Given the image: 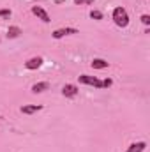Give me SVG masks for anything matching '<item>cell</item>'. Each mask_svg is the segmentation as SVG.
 <instances>
[{
    "label": "cell",
    "instance_id": "30bf717a",
    "mask_svg": "<svg viewBox=\"0 0 150 152\" xmlns=\"http://www.w3.org/2000/svg\"><path fill=\"white\" fill-rule=\"evenodd\" d=\"M50 88V83L48 81H37V83H34L32 85V94H42L44 90H48Z\"/></svg>",
    "mask_w": 150,
    "mask_h": 152
},
{
    "label": "cell",
    "instance_id": "52a82bcc",
    "mask_svg": "<svg viewBox=\"0 0 150 152\" xmlns=\"http://www.w3.org/2000/svg\"><path fill=\"white\" fill-rule=\"evenodd\" d=\"M42 110V104H25L21 106V113L23 115H34Z\"/></svg>",
    "mask_w": 150,
    "mask_h": 152
},
{
    "label": "cell",
    "instance_id": "3957f363",
    "mask_svg": "<svg viewBox=\"0 0 150 152\" xmlns=\"http://www.w3.org/2000/svg\"><path fill=\"white\" fill-rule=\"evenodd\" d=\"M74 34H79L78 28H74V27H62V28L53 30L51 37L53 39H62V37H66V36H74Z\"/></svg>",
    "mask_w": 150,
    "mask_h": 152
},
{
    "label": "cell",
    "instance_id": "2e32d148",
    "mask_svg": "<svg viewBox=\"0 0 150 152\" xmlns=\"http://www.w3.org/2000/svg\"><path fill=\"white\" fill-rule=\"evenodd\" d=\"M101 81H103V88H110V87L113 85L111 78H106V80H101Z\"/></svg>",
    "mask_w": 150,
    "mask_h": 152
},
{
    "label": "cell",
    "instance_id": "5b68a950",
    "mask_svg": "<svg viewBox=\"0 0 150 152\" xmlns=\"http://www.w3.org/2000/svg\"><path fill=\"white\" fill-rule=\"evenodd\" d=\"M30 11H32V14H34V16H37L42 23H50V21H51V18H50V14L46 12V9H44V7H41V5H32V7H30Z\"/></svg>",
    "mask_w": 150,
    "mask_h": 152
},
{
    "label": "cell",
    "instance_id": "9a60e30c",
    "mask_svg": "<svg viewBox=\"0 0 150 152\" xmlns=\"http://www.w3.org/2000/svg\"><path fill=\"white\" fill-rule=\"evenodd\" d=\"M141 23L145 25V27H150V14H141Z\"/></svg>",
    "mask_w": 150,
    "mask_h": 152
},
{
    "label": "cell",
    "instance_id": "4fadbf2b",
    "mask_svg": "<svg viewBox=\"0 0 150 152\" xmlns=\"http://www.w3.org/2000/svg\"><path fill=\"white\" fill-rule=\"evenodd\" d=\"M74 5H92L95 0H73Z\"/></svg>",
    "mask_w": 150,
    "mask_h": 152
},
{
    "label": "cell",
    "instance_id": "8fae6325",
    "mask_svg": "<svg viewBox=\"0 0 150 152\" xmlns=\"http://www.w3.org/2000/svg\"><path fill=\"white\" fill-rule=\"evenodd\" d=\"M90 66H92V69H106V67H110V62L104 58H94L90 62Z\"/></svg>",
    "mask_w": 150,
    "mask_h": 152
},
{
    "label": "cell",
    "instance_id": "7a4b0ae2",
    "mask_svg": "<svg viewBox=\"0 0 150 152\" xmlns=\"http://www.w3.org/2000/svg\"><path fill=\"white\" fill-rule=\"evenodd\" d=\"M78 81L83 83V85H90L94 88H103V81L97 78V76H90V75H79L78 76Z\"/></svg>",
    "mask_w": 150,
    "mask_h": 152
},
{
    "label": "cell",
    "instance_id": "5bb4252c",
    "mask_svg": "<svg viewBox=\"0 0 150 152\" xmlns=\"http://www.w3.org/2000/svg\"><path fill=\"white\" fill-rule=\"evenodd\" d=\"M12 11L11 9H0V18H11Z\"/></svg>",
    "mask_w": 150,
    "mask_h": 152
},
{
    "label": "cell",
    "instance_id": "277c9868",
    "mask_svg": "<svg viewBox=\"0 0 150 152\" xmlns=\"http://www.w3.org/2000/svg\"><path fill=\"white\" fill-rule=\"evenodd\" d=\"M78 94H79V88H78V85H74V83H66L62 87V96L66 99H74Z\"/></svg>",
    "mask_w": 150,
    "mask_h": 152
},
{
    "label": "cell",
    "instance_id": "8992f818",
    "mask_svg": "<svg viewBox=\"0 0 150 152\" xmlns=\"http://www.w3.org/2000/svg\"><path fill=\"white\" fill-rule=\"evenodd\" d=\"M42 64H44V58H42V57H32V58H28V60L25 62V69L34 71V69H39Z\"/></svg>",
    "mask_w": 150,
    "mask_h": 152
},
{
    "label": "cell",
    "instance_id": "ba28073f",
    "mask_svg": "<svg viewBox=\"0 0 150 152\" xmlns=\"http://www.w3.org/2000/svg\"><path fill=\"white\" fill-rule=\"evenodd\" d=\"M145 149H147V142H134L125 149V152H145Z\"/></svg>",
    "mask_w": 150,
    "mask_h": 152
},
{
    "label": "cell",
    "instance_id": "9c48e42d",
    "mask_svg": "<svg viewBox=\"0 0 150 152\" xmlns=\"http://www.w3.org/2000/svg\"><path fill=\"white\" fill-rule=\"evenodd\" d=\"M21 34H23V30L18 25H9V28H7V39H18Z\"/></svg>",
    "mask_w": 150,
    "mask_h": 152
},
{
    "label": "cell",
    "instance_id": "7c38bea8",
    "mask_svg": "<svg viewBox=\"0 0 150 152\" xmlns=\"http://www.w3.org/2000/svg\"><path fill=\"white\" fill-rule=\"evenodd\" d=\"M90 18L99 21V20H103V12H101V11H97V9H92V11H90Z\"/></svg>",
    "mask_w": 150,
    "mask_h": 152
},
{
    "label": "cell",
    "instance_id": "6da1fadb",
    "mask_svg": "<svg viewBox=\"0 0 150 152\" xmlns=\"http://www.w3.org/2000/svg\"><path fill=\"white\" fill-rule=\"evenodd\" d=\"M111 20L118 28H125L129 25V12H127V9L122 7V5H117L111 12Z\"/></svg>",
    "mask_w": 150,
    "mask_h": 152
}]
</instances>
